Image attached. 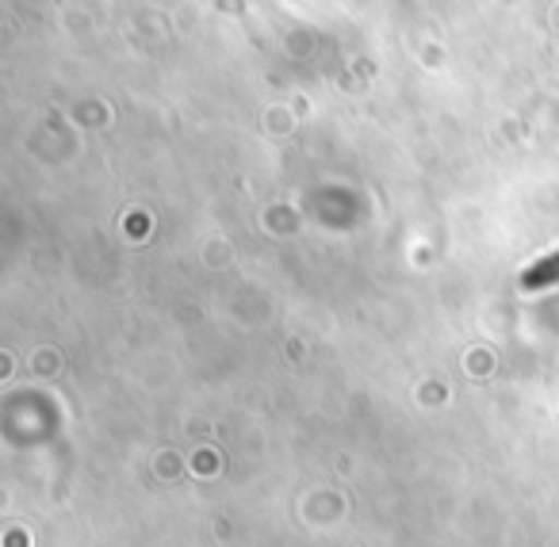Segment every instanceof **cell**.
I'll list each match as a JSON object with an SVG mask.
<instances>
[{
  "mask_svg": "<svg viewBox=\"0 0 559 547\" xmlns=\"http://www.w3.org/2000/svg\"><path fill=\"white\" fill-rule=\"evenodd\" d=\"M544 284H559V253L548 257V261H540L525 276V287H544Z\"/></svg>",
  "mask_w": 559,
  "mask_h": 547,
  "instance_id": "1",
  "label": "cell"
}]
</instances>
